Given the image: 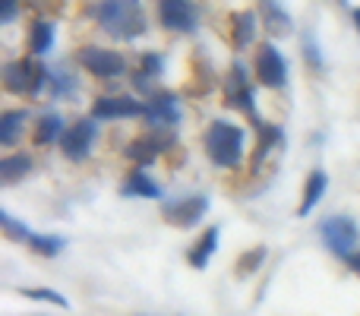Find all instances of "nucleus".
<instances>
[{
  "mask_svg": "<svg viewBox=\"0 0 360 316\" xmlns=\"http://www.w3.org/2000/svg\"><path fill=\"white\" fill-rule=\"evenodd\" d=\"M243 130L237 124H228V120H215L205 133V152L215 161L218 168H237L243 161Z\"/></svg>",
  "mask_w": 360,
  "mask_h": 316,
  "instance_id": "2",
  "label": "nucleus"
},
{
  "mask_svg": "<svg viewBox=\"0 0 360 316\" xmlns=\"http://www.w3.org/2000/svg\"><path fill=\"white\" fill-rule=\"evenodd\" d=\"M82 70H89L92 76H101V80H111V76H120L127 70V61L117 54V51H108V48H95V44H86L79 48L76 54Z\"/></svg>",
  "mask_w": 360,
  "mask_h": 316,
  "instance_id": "5",
  "label": "nucleus"
},
{
  "mask_svg": "<svg viewBox=\"0 0 360 316\" xmlns=\"http://www.w3.org/2000/svg\"><path fill=\"white\" fill-rule=\"evenodd\" d=\"M143 76H162L165 73V57L162 54H146L143 57Z\"/></svg>",
  "mask_w": 360,
  "mask_h": 316,
  "instance_id": "27",
  "label": "nucleus"
},
{
  "mask_svg": "<svg viewBox=\"0 0 360 316\" xmlns=\"http://www.w3.org/2000/svg\"><path fill=\"white\" fill-rule=\"evenodd\" d=\"M256 35V13L243 10L231 16V38H234V48H247Z\"/></svg>",
  "mask_w": 360,
  "mask_h": 316,
  "instance_id": "15",
  "label": "nucleus"
},
{
  "mask_svg": "<svg viewBox=\"0 0 360 316\" xmlns=\"http://www.w3.org/2000/svg\"><path fill=\"white\" fill-rule=\"evenodd\" d=\"M63 120L60 114H44L41 120H38L35 127V143L38 146H48V143H57V139H63Z\"/></svg>",
  "mask_w": 360,
  "mask_h": 316,
  "instance_id": "21",
  "label": "nucleus"
},
{
  "mask_svg": "<svg viewBox=\"0 0 360 316\" xmlns=\"http://www.w3.org/2000/svg\"><path fill=\"white\" fill-rule=\"evenodd\" d=\"M146 120H149L155 130L174 127L180 120V101L174 99V95H155V99L146 105Z\"/></svg>",
  "mask_w": 360,
  "mask_h": 316,
  "instance_id": "12",
  "label": "nucleus"
},
{
  "mask_svg": "<svg viewBox=\"0 0 360 316\" xmlns=\"http://www.w3.org/2000/svg\"><path fill=\"white\" fill-rule=\"evenodd\" d=\"M326 187H329V177H326V171H313L310 177H307L304 199H300V206H297V215H310V212L316 209V203L323 199Z\"/></svg>",
  "mask_w": 360,
  "mask_h": 316,
  "instance_id": "14",
  "label": "nucleus"
},
{
  "mask_svg": "<svg viewBox=\"0 0 360 316\" xmlns=\"http://www.w3.org/2000/svg\"><path fill=\"white\" fill-rule=\"evenodd\" d=\"M25 120H29V114H25V111H4V114H0V143H4V146L16 143V137L22 133Z\"/></svg>",
  "mask_w": 360,
  "mask_h": 316,
  "instance_id": "20",
  "label": "nucleus"
},
{
  "mask_svg": "<svg viewBox=\"0 0 360 316\" xmlns=\"http://www.w3.org/2000/svg\"><path fill=\"white\" fill-rule=\"evenodd\" d=\"M44 80H48V73H44V67H38L35 61H25L22 57V61L4 63V86L16 95H25V92L35 95Z\"/></svg>",
  "mask_w": 360,
  "mask_h": 316,
  "instance_id": "4",
  "label": "nucleus"
},
{
  "mask_svg": "<svg viewBox=\"0 0 360 316\" xmlns=\"http://www.w3.org/2000/svg\"><path fill=\"white\" fill-rule=\"evenodd\" d=\"M29 247L41 256H57L63 247H67V241H63V237H51V234H32Z\"/></svg>",
  "mask_w": 360,
  "mask_h": 316,
  "instance_id": "23",
  "label": "nucleus"
},
{
  "mask_svg": "<svg viewBox=\"0 0 360 316\" xmlns=\"http://www.w3.org/2000/svg\"><path fill=\"white\" fill-rule=\"evenodd\" d=\"M215 250H218V228H205V234L199 237V241L193 244V250H190V266L193 269H205Z\"/></svg>",
  "mask_w": 360,
  "mask_h": 316,
  "instance_id": "16",
  "label": "nucleus"
},
{
  "mask_svg": "<svg viewBox=\"0 0 360 316\" xmlns=\"http://www.w3.org/2000/svg\"><path fill=\"white\" fill-rule=\"evenodd\" d=\"M22 294H25V298H35V301H51V304H57V307H70L63 294L48 291V288H29V291H25V288H22Z\"/></svg>",
  "mask_w": 360,
  "mask_h": 316,
  "instance_id": "26",
  "label": "nucleus"
},
{
  "mask_svg": "<svg viewBox=\"0 0 360 316\" xmlns=\"http://www.w3.org/2000/svg\"><path fill=\"white\" fill-rule=\"evenodd\" d=\"M146 114V105L130 95H98L92 105V118L98 120H120V118H139Z\"/></svg>",
  "mask_w": 360,
  "mask_h": 316,
  "instance_id": "8",
  "label": "nucleus"
},
{
  "mask_svg": "<svg viewBox=\"0 0 360 316\" xmlns=\"http://www.w3.org/2000/svg\"><path fill=\"white\" fill-rule=\"evenodd\" d=\"M32 171V158L25 152H16V156H6L0 161V184H16L19 177Z\"/></svg>",
  "mask_w": 360,
  "mask_h": 316,
  "instance_id": "18",
  "label": "nucleus"
},
{
  "mask_svg": "<svg viewBox=\"0 0 360 316\" xmlns=\"http://www.w3.org/2000/svg\"><path fill=\"white\" fill-rule=\"evenodd\" d=\"M158 19L168 32H193L199 23V13L193 0H158Z\"/></svg>",
  "mask_w": 360,
  "mask_h": 316,
  "instance_id": "7",
  "label": "nucleus"
},
{
  "mask_svg": "<svg viewBox=\"0 0 360 316\" xmlns=\"http://www.w3.org/2000/svg\"><path fill=\"white\" fill-rule=\"evenodd\" d=\"M54 38H57L54 23H48V19H38V23L32 25V35H29L32 54H48V51L54 48Z\"/></svg>",
  "mask_w": 360,
  "mask_h": 316,
  "instance_id": "19",
  "label": "nucleus"
},
{
  "mask_svg": "<svg viewBox=\"0 0 360 316\" xmlns=\"http://www.w3.org/2000/svg\"><path fill=\"white\" fill-rule=\"evenodd\" d=\"M0 225H4V231L10 237H16V241H32V231L25 228L22 222H16L13 215H6V212H0Z\"/></svg>",
  "mask_w": 360,
  "mask_h": 316,
  "instance_id": "25",
  "label": "nucleus"
},
{
  "mask_svg": "<svg viewBox=\"0 0 360 316\" xmlns=\"http://www.w3.org/2000/svg\"><path fill=\"white\" fill-rule=\"evenodd\" d=\"M92 143H95V124L92 120H76V124L63 133L60 149L70 161H82L89 156V149H92Z\"/></svg>",
  "mask_w": 360,
  "mask_h": 316,
  "instance_id": "11",
  "label": "nucleus"
},
{
  "mask_svg": "<svg viewBox=\"0 0 360 316\" xmlns=\"http://www.w3.org/2000/svg\"><path fill=\"white\" fill-rule=\"evenodd\" d=\"M262 10H266L269 29H272L275 35H288V29H291V16H288V13L281 10L275 0H262Z\"/></svg>",
  "mask_w": 360,
  "mask_h": 316,
  "instance_id": "22",
  "label": "nucleus"
},
{
  "mask_svg": "<svg viewBox=\"0 0 360 316\" xmlns=\"http://www.w3.org/2000/svg\"><path fill=\"white\" fill-rule=\"evenodd\" d=\"M16 0H4V10H0V23H13L16 19Z\"/></svg>",
  "mask_w": 360,
  "mask_h": 316,
  "instance_id": "28",
  "label": "nucleus"
},
{
  "mask_svg": "<svg viewBox=\"0 0 360 316\" xmlns=\"http://www.w3.org/2000/svg\"><path fill=\"white\" fill-rule=\"evenodd\" d=\"M253 70H256V80H259L262 86H269V89H281V86L288 82V63H285L281 51L275 48L272 42L259 44Z\"/></svg>",
  "mask_w": 360,
  "mask_h": 316,
  "instance_id": "6",
  "label": "nucleus"
},
{
  "mask_svg": "<svg viewBox=\"0 0 360 316\" xmlns=\"http://www.w3.org/2000/svg\"><path fill=\"white\" fill-rule=\"evenodd\" d=\"M262 260H266V247H256V250H250V253H243L240 263H237V275L256 272V269L262 266Z\"/></svg>",
  "mask_w": 360,
  "mask_h": 316,
  "instance_id": "24",
  "label": "nucleus"
},
{
  "mask_svg": "<svg viewBox=\"0 0 360 316\" xmlns=\"http://www.w3.org/2000/svg\"><path fill=\"white\" fill-rule=\"evenodd\" d=\"M354 23H357V32H360V10H354Z\"/></svg>",
  "mask_w": 360,
  "mask_h": 316,
  "instance_id": "30",
  "label": "nucleus"
},
{
  "mask_svg": "<svg viewBox=\"0 0 360 316\" xmlns=\"http://www.w3.org/2000/svg\"><path fill=\"white\" fill-rule=\"evenodd\" d=\"M224 105L231 108H243L247 114H256V95L250 89V80H247V67L243 63H234L231 67V76L224 82Z\"/></svg>",
  "mask_w": 360,
  "mask_h": 316,
  "instance_id": "10",
  "label": "nucleus"
},
{
  "mask_svg": "<svg viewBox=\"0 0 360 316\" xmlns=\"http://www.w3.org/2000/svg\"><path fill=\"white\" fill-rule=\"evenodd\" d=\"M98 23L114 38H136L146 32V16L139 0H101Z\"/></svg>",
  "mask_w": 360,
  "mask_h": 316,
  "instance_id": "1",
  "label": "nucleus"
},
{
  "mask_svg": "<svg viewBox=\"0 0 360 316\" xmlns=\"http://www.w3.org/2000/svg\"><path fill=\"white\" fill-rule=\"evenodd\" d=\"M323 241H326V247H329L335 256L351 260V253H354V247L360 241L357 222H354V218H348V215L326 218V222H323Z\"/></svg>",
  "mask_w": 360,
  "mask_h": 316,
  "instance_id": "3",
  "label": "nucleus"
},
{
  "mask_svg": "<svg viewBox=\"0 0 360 316\" xmlns=\"http://www.w3.org/2000/svg\"><path fill=\"white\" fill-rule=\"evenodd\" d=\"M165 149V139L152 137V133H146V137L133 139L130 146H127V158H133L136 165H152V161L158 158V152Z\"/></svg>",
  "mask_w": 360,
  "mask_h": 316,
  "instance_id": "13",
  "label": "nucleus"
},
{
  "mask_svg": "<svg viewBox=\"0 0 360 316\" xmlns=\"http://www.w3.org/2000/svg\"><path fill=\"white\" fill-rule=\"evenodd\" d=\"M351 266H354V272L360 275V253H354V256H351Z\"/></svg>",
  "mask_w": 360,
  "mask_h": 316,
  "instance_id": "29",
  "label": "nucleus"
},
{
  "mask_svg": "<svg viewBox=\"0 0 360 316\" xmlns=\"http://www.w3.org/2000/svg\"><path fill=\"white\" fill-rule=\"evenodd\" d=\"M205 212H209V199L205 196H190V199H180V203L162 206L165 222L177 225V228H193V225H199Z\"/></svg>",
  "mask_w": 360,
  "mask_h": 316,
  "instance_id": "9",
  "label": "nucleus"
},
{
  "mask_svg": "<svg viewBox=\"0 0 360 316\" xmlns=\"http://www.w3.org/2000/svg\"><path fill=\"white\" fill-rule=\"evenodd\" d=\"M120 193H124V196H146V199H158V196H162V187H158L152 177H146L143 171H136V174H130V177H127V184L120 187Z\"/></svg>",
  "mask_w": 360,
  "mask_h": 316,
  "instance_id": "17",
  "label": "nucleus"
}]
</instances>
